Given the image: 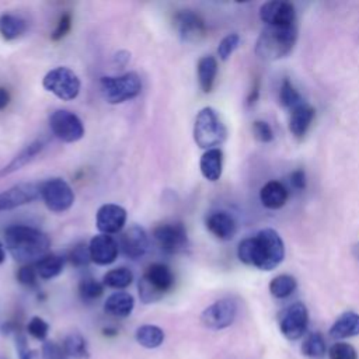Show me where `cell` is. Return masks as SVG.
<instances>
[{
	"instance_id": "1",
	"label": "cell",
	"mask_w": 359,
	"mask_h": 359,
	"mask_svg": "<svg viewBox=\"0 0 359 359\" xmlns=\"http://www.w3.org/2000/svg\"><path fill=\"white\" fill-rule=\"evenodd\" d=\"M237 257L245 265L261 271H272L285 258V244L275 229H262L240 241Z\"/></svg>"
},
{
	"instance_id": "2",
	"label": "cell",
	"mask_w": 359,
	"mask_h": 359,
	"mask_svg": "<svg viewBox=\"0 0 359 359\" xmlns=\"http://www.w3.org/2000/svg\"><path fill=\"white\" fill-rule=\"evenodd\" d=\"M4 241L10 255L20 264H35L45 255H48L50 240L41 230L15 224L10 226L4 231Z\"/></svg>"
},
{
	"instance_id": "3",
	"label": "cell",
	"mask_w": 359,
	"mask_h": 359,
	"mask_svg": "<svg viewBox=\"0 0 359 359\" xmlns=\"http://www.w3.org/2000/svg\"><path fill=\"white\" fill-rule=\"evenodd\" d=\"M297 39V28L266 25L255 43V53L264 60H278L287 56Z\"/></svg>"
},
{
	"instance_id": "4",
	"label": "cell",
	"mask_w": 359,
	"mask_h": 359,
	"mask_svg": "<svg viewBox=\"0 0 359 359\" xmlns=\"http://www.w3.org/2000/svg\"><path fill=\"white\" fill-rule=\"evenodd\" d=\"M227 137V129L220 115L212 107L202 108L194 123V140L201 149H216Z\"/></svg>"
},
{
	"instance_id": "5",
	"label": "cell",
	"mask_w": 359,
	"mask_h": 359,
	"mask_svg": "<svg viewBox=\"0 0 359 359\" xmlns=\"http://www.w3.org/2000/svg\"><path fill=\"white\" fill-rule=\"evenodd\" d=\"M174 286V273L165 264L154 262L147 266L139 279L137 290L143 303L150 304L160 300Z\"/></svg>"
},
{
	"instance_id": "6",
	"label": "cell",
	"mask_w": 359,
	"mask_h": 359,
	"mask_svg": "<svg viewBox=\"0 0 359 359\" xmlns=\"http://www.w3.org/2000/svg\"><path fill=\"white\" fill-rule=\"evenodd\" d=\"M100 87L107 102L122 104L140 94L142 80L135 72L122 76H104L100 80Z\"/></svg>"
},
{
	"instance_id": "7",
	"label": "cell",
	"mask_w": 359,
	"mask_h": 359,
	"mask_svg": "<svg viewBox=\"0 0 359 359\" xmlns=\"http://www.w3.org/2000/svg\"><path fill=\"white\" fill-rule=\"evenodd\" d=\"M42 86L62 101L74 100L80 93V79L73 70L65 66L49 70L43 76Z\"/></svg>"
},
{
	"instance_id": "8",
	"label": "cell",
	"mask_w": 359,
	"mask_h": 359,
	"mask_svg": "<svg viewBox=\"0 0 359 359\" xmlns=\"http://www.w3.org/2000/svg\"><path fill=\"white\" fill-rule=\"evenodd\" d=\"M39 192L46 208L55 213L69 210L74 203V192L70 185L59 177L49 178L39 185Z\"/></svg>"
},
{
	"instance_id": "9",
	"label": "cell",
	"mask_w": 359,
	"mask_h": 359,
	"mask_svg": "<svg viewBox=\"0 0 359 359\" xmlns=\"http://www.w3.org/2000/svg\"><path fill=\"white\" fill-rule=\"evenodd\" d=\"M52 133L66 143H73L84 136V125L81 119L69 109H56L49 116Z\"/></svg>"
},
{
	"instance_id": "10",
	"label": "cell",
	"mask_w": 359,
	"mask_h": 359,
	"mask_svg": "<svg viewBox=\"0 0 359 359\" xmlns=\"http://www.w3.org/2000/svg\"><path fill=\"white\" fill-rule=\"evenodd\" d=\"M309 325V311L304 303L294 302L287 306L279 317V330L282 335L289 341L300 339Z\"/></svg>"
},
{
	"instance_id": "11",
	"label": "cell",
	"mask_w": 359,
	"mask_h": 359,
	"mask_svg": "<svg viewBox=\"0 0 359 359\" xmlns=\"http://www.w3.org/2000/svg\"><path fill=\"white\" fill-rule=\"evenodd\" d=\"M237 316V304L230 297H223L209 304L201 313V323L209 330H224L230 327Z\"/></svg>"
},
{
	"instance_id": "12",
	"label": "cell",
	"mask_w": 359,
	"mask_h": 359,
	"mask_svg": "<svg viewBox=\"0 0 359 359\" xmlns=\"http://www.w3.org/2000/svg\"><path fill=\"white\" fill-rule=\"evenodd\" d=\"M153 237L167 254L182 252L188 247V234L182 223H161L154 227Z\"/></svg>"
},
{
	"instance_id": "13",
	"label": "cell",
	"mask_w": 359,
	"mask_h": 359,
	"mask_svg": "<svg viewBox=\"0 0 359 359\" xmlns=\"http://www.w3.org/2000/svg\"><path fill=\"white\" fill-rule=\"evenodd\" d=\"M259 18L272 27H293L296 25V10L289 1L272 0L266 1L259 8Z\"/></svg>"
},
{
	"instance_id": "14",
	"label": "cell",
	"mask_w": 359,
	"mask_h": 359,
	"mask_svg": "<svg viewBox=\"0 0 359 359\" xmlns=\"http://www.w3.org/2000/svg\"><path fill=\"white\" fill-rule=\"evenodd\" d=\"M41 198L39 185L35 182H21L0 194V212L11 210L18 206L31 203Z\"/></svg>"
},
{
	"instance_id": "15",
	"label": "cell",
	"mask_w": 359,
	"mask_h": 359,
	"mask_svg": "<svg viewBox=\"0 0 359 359\" xmlns=\"http://www.w3.org/2000/svg\"><path fill=\"white\" fill-rule=\"evenodd\" d=\"M175 28L178 31L180 38L184 42H198L206 34L205 21L202 17L191 10H182L175 14L174 18Z\"/></svg>"
},
{
	"instance_id": "16",
	"label": "cell",
	"mask_w": 359,
	"mask_h": 359,
	"mask_svg": "<svg viewBox=\"0 0 359 359\" xmlns=\"http://www.w3.org/2000/svg\"><path fill=\"white\" fill-rule=\"evenodd\" d=\"M126 223L125 208L116 203H104L98 208L95 215V224L101 234H116Z\"/></svg>"
},
{
	"instance_id": "17",
	"label": "cell",
	"mask_w": 359,
	"mask_h": 359,
	"mask_svg": "<svg viewBox=\"0 0 359 359\" xmlns=\"http://www.w3.org/2000/svg\"><path fill=\"white\" fill-rule=\"evenodd\" d=\"M119 247L123 254L130 259L142 258L149 248V237L143 227L133 224L122 236Z\"/></svg>"
},
{
	"instance_id": "18",
	"label": "cell",
	"mask_w": 359,
	"mask_h": 359,
	"mask_svg": "<svg viewBox=\"0 0 359 359\" xmlns=\"http://www.w3.org/2000/svg\"><path fill=\"white\" fill-rule=\"evenodd\" d=\"M91 261L97 265H109L112 264L119 252L118 243L108 234H97L91 238L90 244Z\"/></svg>"
},
{
	"instance_id": "19",
	"label": "cell",
	"mask_w": 359,
	"mask_h": 359,
	"mask_svg": "<svg viewBox=\"0 0 359 359\" xmlns=\"http://www.w3.org/2000/svg\"><path fill=\"white\" fill-rule=\"evenodd\" d=\"M206 229L219 240H231L237 231V223L234 217L223 210L212 212L206 217Z\"/></svg>"
},
{
	"instance_id": "20",
	"label": "cell",
	"mask_w": 359,
	"mask_h": 359,
	"mask_svg": "<svg viewBox=\"0 0 359 359\" xmlns=\"http://www.w3.org/2000/svg\"><path fill=\"white\" fill-rule=\"evenodd\" d=\"M135 309V299L130 293L118 290L107 297L104 302V311L115 318H126Z\"/></svg>"
},
{
	"instance_id": "21",
	"label": "cell",
	"mask_w": 359,
	"mask_h": 359,
	"mask_svg": "<svg viewBox=\"0 0 359 359\" xmlns=\"http://www.w3.org/2000/svg\"><path fill=\"white\" fill-rule=\"evenodd\" d=\"M330 337L341 341L359 335V314L355 311L342 313L331 325L328 331Z\"/></svg>"
},
{
	"instance_id": "22",
	"label": "cell",
	"mask_w": 359,
	"mask_h": 359,
	"mask_svg": "<svg viewBox=\"0 0 359 359\" xmlns=\"http://www.w3.org/2000/svg\"><path fill=\"white\" fill-rule=\"evenodd\" d=\"M314 115H316L314 108L306 102H303L299 107H296L294 109H292L290 119H289L290 133L297 139L304 137V135L307 133V130L314 119Z\"/></svg>"
},
{
	"instance_id": "23",
	"label": "cell",
	"mask_w": 359,
	"mask_h": 359,
	"mask_svg": "<svg viewBox=\"0 0 359 359\" xmlns=\"http://www.w3.org/2000/svg\"><path fill=\"white\" fill-rule=\"evenodd\" d=\"M45 147V143L42 140H34L32 143L27 144L18 154H15L8 164H6L3 168H0V178L10 175L22 167H25L28 163H31Z\"/></svg>"
},
{
	"instance_id": "24",
	"label": "cell",
	"mask_w": 359,
	"mask_h": 359,
	"mask_svg": "<svg viewBox=\"0 0 359 359\" xmlns=\"http://www.w3.org/2000/svg\"><path fill=\"white\" fill-rule=\"evenodd\" d=\"M199 168L208 181H217L223 171V151L217 147L206 150L201 157Z\"/></svg>"
},
{
	"instance_id": "25",
	"label": "cell",
	"mask_w": 359,
	"mask_h": 359,
	"mask_svg": "<svg viewBox=\"0 0 359 359\" xmlns=\"http://www.w3.org/2000/svg\"><path fill=\"white\" fill-rule=\"evenodd\" d=\"M259 199L268 209H280L287 201V189L279 181H269L261 188Z\"/></svg>"
},
{
	"instance_id": "26",
	"label": "cell",
	"mask_w": 359,
	"mask_h": 359,
	"mask_svg": "<svg viewBox=\"0 0 359 359\" xmlns=\"http://www.w3.org/2000/svg\"><path fill=\"white\" fill-rule=\"evenodd\" d=\"M135 339L140 346L146 349H156L163 345L165 332L156 324H142L135 331Z\"/></svg>"
},
{
	"instance_id": "27",
	"label": "cell",
	"mask_w": 359,
	"mask_h": 359,
	"mask_svg": "<svg viewBox=\"0 0 359 359\" xmlns=\"http://www.w3.org/2000/svg\"><path fill=\"white\" fill-rule=\"evenodd\" d=\"M196 73H198V83L203 93H210L216 80L217 74V60L216 57L206 55L202 56L198 60L196 65Z\"/></svg>"
},
{
	"instance_id": "28",
	"label": "cell",
	"mask_w": 359,
	"mask_h": 359,
	"mask_svg": "<svg viewBox=\"0 0 359 359\" xmlns=\"http://www.w3.org/2000/svg\"><path fill=\"white\" fill-rule=\"evenodd\" d=\"M27 29V22L20 15L4 13L0 15V36L6 41L20 38Z\"/></svg>"
},
{
	"instance_id": "29",
	"label": "cell",
	"mask_w": 359,
	"mask_h": 359,
	"mask_svg": "<svg viewBox=\"0 0 359 359\" xmlns=\"http://www.w3.org/2000/svg\"><path fill=\"white\" fill-rule=\"evenodd\" d=\"M62 346L70 359H88L90 358L88 342L80 332L74 331V332L67 334L62 342Z\"/></svg>"
},
{
	"instance_id": "30",
	"label": "cell",
	"mask_w": 359,
	"mask_h": 359,
	"mask_svg": "<svg viewBox=\"0 0 359 359\" xmlns=\"http://www.w3.org/2000/svg\"><path fill=\"white\" fill-rule=\"evenodd\" d=\"M34 265H35L38 276L41 279L48 280V279H53L62 273L65 259L60 255L48 254L43 258H41L38 262H35Z\"/></svg>"
},
{
	"instance_id": "31",
	"label": "cell",
	"mask_w": 359,
	"mask_h": 359,
	"mask_svg": "<svg viewBox=\"0 0 359 359\" xmlns=\"http://www.w3.org/2000/svg\"><path fill=\"white\" fill-rule=\"evenodd\" d=\"M327 344L321 332H310L302 344V353L310 359H323L327 355Z\"/></svg>"
},
{
	"instance_id": "32",
	"label": "cell",
	"mask_w": 359,
	"mask_h": 359,
	"mask_svg": "<svg viewBox=\"0 0 359 359\" xmlns=\"http://www.w3.org/2000/svg\"><path fill=\"white\" fill-rule=\"evenodd\" d=\"M133 280V273L130 269L125 268V266H119V268H114L111 271H108L104 278H102V285L111 289H116V290H122L126 289Z\"/></svg>"
},
{
	"instance_id": "33",
	"label": "cell",
	"mask_w": 359,
	"mask_h": 359,
	"mask_svg": "<svg viewBox=\"0 0 359 359\" xmlns=\"http://www.w3.org/2000/svg\"><path fill=\"white\" fill-rule=\"evenodd\" d=\"M296 287H297V282L294 276L287 273L278 275L269 282V293L276 299L289 297L290 294H293Z\"/></svg>"
},
{
	"instance_id": "34",
	"label": "cell",
	"mask_w": 359,
	"mask_h": 359,
	"mask_svg": "<svg viewBox=\"0 0 359 359\" xmlns=\"http://www.w3.org/2000/svg\"><path fill=\"white\" fill-rule=\"evenodd\" d=\"M279 102H280L282 107L289 108L290 111L304 102L302 100V95L299 94V91L296 90V87L293 86V83L289 79H285L282 81V84H280V88H279Z\"/></svg>"
},
{
	"instance_id": "35",
	"label": "cell",
	"mask_w": 359,
	"mask_h": 359,
	"mask_svg": "<svg viewBox=\"0 0 359 359\" xmlns=\"http://www.w3.org/2000/svg\"><path fill=\"white\" fill-rule=\"evenodd\" d=\"M104 293V285L102 282H98L97 279L91 276H86L79 283V294L86 302H93L101 297Z\"/></svg>"
},
{
	"instance_id": "36",
	"label": "cell",
	"mask_w": 359,
	"mask_h": 359,
	"mask_svg": "<svg viewBox=\"0 0 359 359\" xmlns=\"http://www.w3.org/2000/svg\"><path fill=\"white\" fill-rule=\"evenodd\" d=\"M27 332L36 341L45 342L49 334V324L39 316H34L29 318L27 324Z\"/></svg>"
},
{
	"instance_id": "37",
	"label": "cell",
	"mask_w": 359,
	"mask_h": 359,
	"mask_svg": "<svg viewBox=\"0 0 359 359\" xmlns=\"http://www.w3.org/2000/svg\"><path fill=\"white\" fill-rule=\"evenodd\" d=\"M69 261L72 265L76 268H83L87 266L91 262V255H90V247L84 243L76 244L70 252H69Z\"/></svg>"
},
{
	"instance_id": "38",
	"label": "cell",
	"mask_w": 359,
	"mask_h": 359,
	"mask_svg": "<svg viewBox=\"0 0 359 359\" xmlns=\"http://www.w3.org/2000/svg\"><path fill=\"white\" fill-rule=\"evenodd\" d=\"M328 359H359L356 349L348 342H335L330 346Z\"/></svg>"
},
{
	"instance_id": "39",
	"label": "cell",
	"mask_w": 359,
	"mask_h": 359,
	"mask_svg": "<svg viewBox=\"0 0 359 359\" xmlns=\"http://www.w3.org/2000/svg\"><path fill=\"white\" fill-rule=\"evenodd\" d=\"M41 359H70L60 344L52 339H46L41 346Z\"/></svg>"
},
{
	"instance_id": "40",
	"label": "cell",
	"mask_w": 359,
	"mask_h": 359,
	"mask_svg": "<svg viewBox=\"0 0 359 359\" xmlns=\"http://www.w3.org/2000/svg\"><path fill=\"white\" fill-rule=\"evenodd\" d=\"M240 43V35L236 32H231L229 35H226L224 38H222V41L219 42L217 46V55L222 60H227L230 57V55L237 49Z\"/></svg>"
},
{
	"instance_id": "41",
	"label": "cell",
	"mask_w": 359,
	"mask_h": 359,
	"mask_svg": "<svg viewBox=\"0 0 359 359\" xmlns=\"http://www.w3.org/2000/svg\"><path fill=\"white\" fill-rule=\"evenodd\" d=\"M15 278L22 285V286H27V287H35L36 283H38V273H36V269H35V265L34 264H25V265H21L15 273Z\"/></svg>"
},
{
	"instance_id": "42",
	"label": "cell",
	"mask_w": 359,
	"mask_h": 359,
	"mask_svg": "<svg viewBox=\"0 0 359 359\" xmlns=\"http://www.w3.org/2000/svg\"><path fill=\"white\" fill-rule=\"evenodd\" d=\"M15 349L20 359H41V353L36 349H31L27 342V337L20 331L14 335Z\"/></svg>"
},
{
	"instance_id": "43",
	"label": "cell",
	"mask_w": 359,
	"mask_h": 359,
	"mask_svg": "<svg viewBox=\"0 0 359 359\" xmlns=\"http://www.w3.org/2000/svg\"><path fill=\"white\" fill-rule=\"evenodd\" d=\"M252 133L255 139L262 143H269L273 139V130L271 125L265 121H255L252 123Z\"/></svg>"
},
{
	"instance_id": "44",
	"label": "cell",
	"mask_w": 359,
	"mask_h": 359,
	"mask_svg": "<svg viewBox=\"0 0 359 359\" xmlns=\"http://www.w3.org/2000/svg\"><path fill=\"white\" fill-rule=\"evenodd\" d=\"M72 28V14L70 13H65L60 15L53 32L50 34V39L52 41H59L62 38H65L67 35V32Z\"/></svg>"
},
{
	"instance_id": "45",
	"label": "cell",
	"mask_w": 359,
	"mask_h": 359,
	"mask_svg": "<svg viewBox=\"0 0 359 359\" xmlns=\"http://www.w3.org/2000/svg\"><path fill=\"white\" fill-rule=\"evenodd\" d=\"M289 181H290V185L296 189V191H303L306 188V172L299 168V170H294L290 175H289Z\"/></svg>"
},
{
	"instance_id": "46",
	"label": "cell",
	"mask_w": 359,
	"mask_h": 359,
	"mask_svg": "<svg viewBox=\"0 0 359 359\" xmlns=\"http://www.w3.org/2000/svg\"><path fill=\"white\" fill-rule=\"evenodd\" d=\"M258 98H259V79L255 77V80L252 83V87L250 90L248 95H247V105L252 107L258 101Z\"/></svg>"
},
{
	"instance_id": "47",
	"label": "cell",
	"mask_w": 359,
	"mask_h": 359,
	"mask_svg": "<svg viewBox=\"0 0 359 359\" xmlns=\"http://www.w3.org/2000/svg\"><path fill=\"white\" fill-rule=\"evenodd\" d=\"M129 59H130V53L126 52V50H119V52L115 53V56H114V62H115V65H118L119 67L126 66V63L129 62Z\"/></svg>"
},
{
	"instance_id": "48",
	"label": "cell",
	"mask_w": 359,
	"mask_h": 359,
	"mask_svg": "<svg viewBox=\"0 0 359 359\" xmlns=\"http://www.w3.org/2000/svg\"><path fill=\"white\" fill-rule=\"evenodd\" d=\"M8 101H10L8 91L4 87H0V111L8 105Z\"/></svg>"
},
{
	"instance_id": "49",
	"label": "cell",
	"mask_w": 359,
	"mask_h": 359,
	"mask_svg": "<svg viewBox=\"0 0 359 359\" xmlns=\"http://www.w3.org/2000/svg\"><path fill=\"white\" fill-rule=\"evenodd\" d=\"M102 334H104L105 337H115V335H118V330H116V328H112V327H107V328L102 330Z\"/></svg>"
},
{
	"instance_id": "50",
	"label": "cell",
	"mask_w": 359,
	"mask_h": 359,
	"mask_svg": "<svg viewBox=\"0 0 359 359\" xmlns=\"http://www.w3.org/2000/svg\"><path fill=\"white\" fill-rule=\"evenodd\" d=\"M4 259H6V251H4L3 244L0 243V264H3V262H4Z\"/></svg>"
},
{
	"instance_id": "51",
	"label": "cell",
	"mask_w": 359,
	"mask_h": 359,
	"mask_svg": "<svg viewBox=\"0 0 359 359\" xmlns=\"http://www.w3.org/2000/svg\"><path fill=\"white\" fill-rule=\"evenodd\" d=\"M353 254H355V257L359 259V243L353 245Z\"/></svg>"
},
{
	"instance_id": "52",
	"label": "cell",
	"mask_w": 359,
	"mask_h": 359,
	"mask_svg": "<svg viewBox=\"0 0 359 359\" xmlns=\"http://www.w3.org/2000/svg\"><path fill=\"white\" fill-rule=\"evenodd\" d=\"M0 359H8L7 356H0Z\"/></svg>"
}]
</instances>
